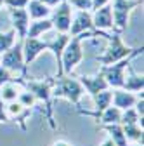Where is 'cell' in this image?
I'll return each instance as SVG.
<instances>
[{"instance_id":"6da1fadb","label":"cell","mask_w":144,"mask_h":146,"mask_svg":"<svg viewBox=\"0 0 144 146\" xmlns=\"http://www.w3.org/2000/svg\"><path fill=\"white\" fill-rule=\"evenodd\" d=\"M12 82H16L17 85H21L23 89L30 90V92L37 98V101L45 104V120L49 122L50 129L56 131L57 125L54 122V115H52V87H54V78H45V80H33L28 77H21V78H14Z\"/></svg>"},{"instance_id":"7a4b0ae2","label":"cell","mask_w":144,"mask_h":146,"mask_svg":"<svg viewBox=\"0 0 144 146\" xmlns=\"http://www.w3.org/2000/svg\"><path fill=\"white\" fill-rule=\"evenodd\" d=\"M96 35L104 36V38L110 40V45L106 47V50L96 58L97 63H101V64H113V63H116V61H120L123 58L130 56V54H134L135 50H139L142 47V45L141 47H135V49L134 47H129L127 44H123L122 35L116 33V31H113V35H110V33L101 31V30H92V36H96Z\"/></svg>"},{"instance_id":"3957f363","label":"cell","mask_w":144,"mask_h":146,"mask_svg":"<svg viewBox=\"0 0 144 146\" xmlns=\"http://www.w3.org/2000/svg\"><path fill=\"white\" fill-rule=\"evenodd\" d=\"M85 94V90L80 84L78 78H71L66 75L54 78V87H52V98H63L68 99L71 104L80 108V99Z\"/></svg>"},{"instance_id":"277c9868","label":"cell","mask_w":144,"mask_h":146,"mask_svg":"<svg viewBox=\"0 0 144 146\" xmlns=\"http://www.w3.org/2000/svg\"><path fill=\"white\" fill-rule=\"evenodd\" d=\"M139 54H142V47L139 50H135L134 54H130V56L123 58L113 64H102L99 73L104 77V80L108 82V85H110V89H122L123 87V82H125V70H127V66L132 63V59L135 56H139Z\"/></svg>"},{"instance_id":"5b68a950","label":"cell","mask_w":144,"mask_h":146,"mask_svg":"<svg viewBox=\"0 0 144 146\" xmlns=\"http://www.w3.org/2000/svg\"><path fill=\"white\" fill-rule=\"evenodd\" d=\"M142 5V0H113L111 14H113V31L123 33L129 26L130 12Z\"/></svg>"},{"instance_id":"8992f818","label":"cell","mask_w":144,"mask_h":146,"mask_svg":"<svg viewBox=\"0 0 144 146\" xmlns=\"http://www.w3.org/2000/svg\"><path fill=\"white\" fill-rule=\"evenodd\" d=\"M82 35L69 36V42L66 44L63 54H61V68L63 75H68L82 59H83V47H82Z\"/></svg>"},{"instance_id":"52a82bcc","label":"cell","mask_w":144,"mask_h":146,"mask_svg":"<svg viewBox=\"0 0 144 146\" xmlns=\"http://www.w3.org/2000/svg\"><path fill=\"white\" fill-rule=\"evenodd\" d=\"M0 64L12 73H21V77H28V68L24 66L23 42H16L11 49L0 54Z\"/></svg>"},{"instance_id":"ba28073f","label":"cell","mask_w":144,"mask_h":146,"mask_svg":"<svg viewBox=\"0 0 144 146\" xmlns=\"http://www.w3.org/2000/svg\"><path fill=\"white\" fill-rule=\"evenodd\" d=\"M50 21H52V28H56L57 33H68L69 31V25H71V5L68 0H61L56 5V11L50 12Z\"/></svg>"},{"instance_id":"9c48e42d","label":"cell","mask_w":144,"mask_h":146,"mask_svg":"<svg viewBox=\"0 0 144 146\" xmlns=\"http://www.w3.org/2000/svg\"><path fill=\"white\" fill-rule=\"evenodd\" d=\"M94 30L92 25V11H78L75 19L69 25V36H77V35H83V33H90Z\"/></svg>"},{"instance_id":"30bf717a","label":"cell","mask_w":144,"mask_h":146,"mask_svg":"<svg viewBox=\"0 0 144 146\" xmlns=\"http://www.w3.org/2000/svg\"><path fill=\"white\" fill-rule=\"evenodd\" d=\"M47 50V40H40V38H26L23 40V56H24V66L30 68V64L37 59L40 54Z\"/></svg>"},{"instance_id":"8fae6325","label":"cell","mask_w":144,"mask_h":146,"mask_svg":"<svg viewBox=\"0 0 144 146\" xmlns=\"http://www.w3.org/2000/svg\"><path fill=\"white\" fill-rule=\"evenodd\" d=\"M9 17L12 28L16 30V36L17 42H23L26 38V31H28V25H30V16L26 9H9Z\"/></svg>"},{"instance_id":"7c38bea8","label":"cell","mask_w":144,"mask_h":146,"mask_svg":"<svg viewBox=\"0 0 144 146\" xmlns=\"http://www.w3.org/2000/svg\"><path fill=\"white\" fill-rule=\"evenodd\" d=\"M92 25H94V30H101V31L113 30L111 2L99 7V9H96V11H92Z\"/></svg>"},{"instance_id":"4fadbf2b","label":"cell","mask_w":144,"mask_h":146,"mask_svg":"<svg viewBox=\"0 0 144 146\" xmlns=\"http://www.w3.org/2000/svg\"><path fill=\"white\" fill-rule=\"evenodd\" d=\"M5 110H7L9 118L16 122L23 131H26V120L31 115V108L23 106L19 101H11V103H5Z\"/></svg>"},{"instance_id":"5bb4252c","label":"cell","mask_w":144,"mask_h":146,"mask_svg":"<svg viewBox=\"0 0 144 146\" xmlns=\"http://www.w3.org/2000/svg\"><path fill=\"white\" fill-rule=\"evenodd\" d=\"M139 98H141L139 94L129 92V90H125V89H111V104L116 106V108H120V110L132 108L137 103Z\"/></svg>"},{"instance_id":"9a60e30c","label":"cell","mask_w":144,"mask_h":146,"mask_svg":"<svg viewBox=\"0 0 144 146\" xmlns=\"http://www.w3.org/2000/svg\"><path fill=\"white\" fill-rule=\"evenodd\" d=\"M80 80V84H82V87H83V90L85 92H89V96H94V94H97V92H101V90H104V89H110V85H108V82L104 80V77L101 75V73H97V75H83V77H80L78 78Z\"/></svg>"},{"instance_id":"2e32d148","label":"cell","mask_w":144,"mask_h":146,"mask_svg":"<svg viewBox=\"0 0 144 146\" xmlns=\"http://www.w3.org/2000/svg\"><path fill=\"white\" fill-rule=\"evenodd\" d=\"M69 42V35L68 33H57L56 38L52 40H47V50H52L54 52V58L57 61V77L63 75V68H61V54L66 47V44Z\"/></svg>"},{"instance_id":"e0dca14e","label":"cell","mask_w":144,"mask_h":146,"mask_svg":"<svg viewBox=\"0 0 144 146\" xmlns=\"http://www.w3.org/2000/svg\"><path fill=\"white\" fill-rule=\"evenodd\" d=\"M92 99H94V103H96V111H89V110H80V108H78V113H80V115L90 117V115H97V113L104 111V110L111 104V89H104V90H101V92L94 94Z\"/></svg>"},{"instance_id":"ac0fdd59","label":"cell","mask_w":144,"mask_h":146,"mask_svg":"<svg viewBox=\"0 0 144 146\" xmlns=\"http://www.w3.org/2000/svg\"><path fill=\"white\" fill-rule=\"evenodd\" d=\"M49 30H52L50 17H44V19H31L30 25H28L26 36H30V38H38L40 35H44Z\"/></svg>"},{"instance_id":"d6986e66","label":"cell","mask_w":144,"mask_h":146,"mask_svg":"<svg viewBox=\"0 0 144 146\" xmlns=\"http://www.w3.org/2000/svg\"><path fill=\"white\" fill-rule=\"evenodd\" d=\"M129 68V77L125 75V82H123V87L122 89H125V90H129V92H134V94H139V92H142V89H144V78H142V73L139 75V73H134L132 71V68H130V64L127 66Z\"/></svg>"},{"instance_id":"ffe728a7","label":"cell","mask_w":144,"mask_h":146,"mask_svg":"<svg viewBox=\"0 0 144 146\" xmlns=\"http://www.w3.org/2000/svg\"><path fill=\"white\" fill-rule=\"evenodd\" d=\"M26 11H28L30 19H44V17H49L52 12L50 7L40 2V0H30L26 5Z\"/></svg>"},{"instance_id":"44dd1931","label":"cell","mask_w":144,"mask_h":146,"mask_svg":"<svg viewBox=\"0 0 144 146\" xmlns=\"http://www.w3.org/2000/svg\"><path fill=\"white\" fill-rule=\"evenodd\" d=\"M99 129H102V131H106L110 134L115 146H127V137L123 134L122 123H104V125H99Z\"/></svg>"},{"instance_id":"7402d4cb","label":"cell","mask_w":144,"mask_h":146,"mask_svg":"<svg viewBox=\"0 0 144 146\" xmlns=\"http://www.w3.org/2000/svg\"><path fill=\"white\" fill-rule=\"evenodd\" d=\"M92 118H96L97 122H101V125L104 123H120V117H122V110L110 104L104 111L97 113V115H90Z\"/></svg>"},{"instance_id":"603a6c76","label":"cell","mask_w":144,"mask_h":146,"mask_svg":"<svg viewBox=\"0 0 144 146\" xmlns=\"http://www.w3.org/2000/svg\"><path fill=\"white\" fill-rule=\"evenodd\" d=\"M123 127V134L127 139L134 141V143H141L142 144V125L141 123H125Z\"/></svg>"},{"instance_id":"cb8c5ba5","label":"cell","mask_w":144,"mask_h":146,"mask_svg":"<svg viewBox=\"0 0 144 146\" xmlns=\"http://www.w3.org/2000/svg\"><path fill=\"white\" fill-rule=\"evenodd\" d=\"M17 94H19V87H17L16 82H7V84H4L2 87H0V98H2L5 103L16 101Z\"/></svg>"},{"instance_id":"d4e9b609","label":"cell","mask_w":144,"mask_h":146,"mask_svg":"<svg viewBox=\"0 0 144 146\" xmlns=\"http://www.w3.org/2000/svg\"><path fill=\"white\" fill-rule=\"evenodd\" d=\"M17 40V36H16V30L11 28L9 31H0V54H4L7 49H11Z\"/></svg>"},{"instance_id":"484cf974","label":"cell","mask_w":144,"mask_h":146,"mask_svg":"<svg viewBox=\"0 0 144 146\" xmlns=\"http://www.w3.org/2000/svg\"><path fill=\"white\" fill-rule=\"evenodd\" d=\"M120 123H141L142 125V118L139 117V113L135 111V108H127V110H122V117H120Z\"/></svg>"},{"instance_id":"4316f807","label":"cell","mask_w":144,"mask_h":146,"mask_svg":"<svg viewBox=\"0 0 144 146\" xmlns=\"http://www.w3.org/2000/svg\"><path fill=\"white\" fill-rule=\"evenodd\" d=\"M16 101H19L23 106H26V108H33L35 104H37L38 101H37V98H35L30 90H26V89H23V90H19V94H17V99Z\"/></svg>"},{"instance_id":"83f0119b","label":"cell","mask_w":144,"mask_h":146,"mask_svg":"<svg viewBox=\"0 0 144 146\" xmlns=\"http://www.w3.org/2000/svg\"><path fill=\"white\" fill-rule=\"evenodd\" d=\"M68 2L78 11H92V0H68Z\"/></svg>"},{"instance_id":"f1b7e54d","label":"cell","mask_w":144,"mask_h":146,"mask_svg":"<svg viewBox=\"0 0 144 146\" xmlns=\"http://www.w3.org/2000/svg\"><path fill=\"white\" fill-rule=\"evenodd\" d=\"M12 80H14V73L0 64V87H2L4 84H7V82H12Z\"/></svg>"},{"instance_id":"f546056e","label":"cell","mask_w":144,"mask_h":146,"mask_svg":"<svg viewBox=\"0 0 144 146\" xmlns=\"http://www.w3.org/2000/svg\"><path fill=\"white\" fill-rule=\"evenodd\" d=\"M30 0H4V5L9 9H26Z\"/></svg>"},{"instance_id":"4dcf8cb0","label":"cell","mask_w":144,"mask_h":146,"mask_svg":"<svg viewBox=\"0 0 144 146\" xmlns=\"http://www.w3.org/2000/svg\"><path fill=\"white\" fill-rule=\"evenodd\" d=\"M11 118L7 115V110H5V101L0 98V123H9Z\"/></svg>"},{"instance_id":"1f68e13d","label":"cell","mask_w":144,"mask_h":146,"mask_svg":"<svg viewBox=\"0 0 144 146\" xmlns=\"http://www.w3.org/2000/svg\"><path fill=\"white\" fill-rule=\"evenodd\" d=\"M110 2H111V0H92V11L99 9V7H102L106 4H110Z\"/></svg>"},{"instance_id":"d6a6232c","label":"cell","mask_w":144,"mask_h":146,"mask_svg":"<svg viewBox=\"0 0 144 146\" xmlns=\"http://www.w3.org/2000/svg\"><path fill=\"white\" fill-rule=\"evenodd\" d=\"M40 2H44V4L49 5V7H56V5L61 2V0H40Z\"/></svg>"},{"instance_id":"836d02e7","label":"cell","mask_w":144,"mask_h":146,"mask_svg":"<svg viewBox=\"0 0 144 146\" xmlns=\"http://www.w3.org/2000/svg\"><path fill=\"white\" fill-rule=\"evenodd\" d=\"M101 146H115V143H113V139L111 137H108V139H104L102 141V144Z\"/></svg>"},{"instance_id":"e575fe53","label":"cell","mask_w":144,"mask_h":146,"mask_svg":"<svg viewBox=\"0 0 144 146\" xmlns=\"http://www.w3.org/2000/svg\"><path fill=\"white\" fill-rule=\"evenodd\" d=\"M54 146H71V144L66 143V141H56V143H54Z\"/></svg>"},{"instance_id":"d590c367","label":"cell","mask_w":144,"mask_h":146,"mask_svg":"<svg viewBox=\"0 0 144 146\" xmlns=\"http://www.w3.org/2000/svg\"><path fill=\"white\" fill-rule=\"evenodd\" d=\"M127 146H142L141 143H135V144H127Z\"/></svg>"},{"instance_id":"8d00e7d4","label":"cell","mask_w":144,"mask_h":146,"mask_svg":"<svg viewBox=\"0 0 144 146\" xmlns=\"http://www.w3.org/2000/svg\"><path fill=\"white\" fill-rule=\"evenodd\" d=\"M4 5V0H0V7H2Z\"/></svg>"}]
</instances>
